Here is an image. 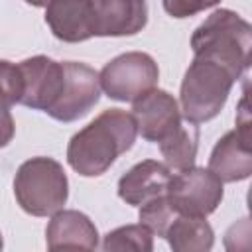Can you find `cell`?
<instances>
[{"instance_id": "13", "label": "cell", "mask_w": 252, "mask_h": 252, "mask_svg": "<svg viewBox=\"0 0 252 252\" xmlns=\"http://www.w3.org/2000/svg\"><path fill=\"white\" fill-rule=\"evenodd\" d=\"M171 173L169 167L154 161V159H144L130 167L118 181V197L134 207H140L142 203L167 193Z\"/></svg>"}, {"instance_id": "18", "label": "cell", "mask_w": 252, "mask_h": 252, "mask_svg": "<svg viewBox=\"0 0 252 252\" xmlns=\"http://www.w3.org/2000/svg\"><path fill=\"white\" fill-rule=\"evenodd\" d=\"M138 217H140V222L152 230V234L163 238L167 226L171 224V220L177 215H175V211L167 199V193H163V195H158V197L142 203Z\"/></svg>"}, {"instance_id": "20", "label": "cell", "mask_w": 252, "mask_h": 252, "mask_svg": "<svg viewBox=\"0 0 252 252\" xmlns=\"http://www.w3.org/2000/svg\"><path fill=\"white\" fill-rule=\"evenodd\" d=\"M220 0H161L163 10L171 18H189L207 8H213Z\"/></svg>"}, {"instance_id": "15", "label": "cell", "mask_w": 252, "mask_h": 252, "mask_svg": "<svg viewBox=\"0 0 252 252\" xmlns=\"http://www.w3.org/2000/svg\"><path fill=\"white\" fill-rule=\"evenodd\" d=\"M175 252H207L213 248L215 234L205 217L179 215L171 220L163 236Z\"/></svg>"}, {"instance_id": "4", "label": "cell", "mask_w": 252, "mask_h": 252, "mask_svg": "<svg viewBox=\"0 0 252 252\" xmlns=\"http://www.w3.org/2000/svg\"><path fill=\"white\" fill-rule=\"evenodd\" d=\"M14 195L22 211L33 217L55 215L69 195V181L59 161L51 158H32L24 161L14 177Z\"/></svg>"}, {"instance_id": "14", "label": "cell", "mask_w": 252, "mask_h": 252, "mask_svg": "<svg viewBox=\"0 0 252 252\" xmlns=\"http://www.w3.org/2000/svg\"><path fill=\"white\" fill-rule=\"evenodd\" d=\"M45 242L49 250L61 248H85L94 250L98 246V232L93 220L79 211H57L45 230Z\"/></svg>"}, {"instance_id": "21", "label": "cell", "mask_w": 252, "mask_h": 252, "mask_svg": "<svg viewBox=\"0 0 252 252\" xmlns=\"http://www.w3.org/2000/svg\"><path fill=\"white\" fill-rule=\"evenodd\" d=\"M14 118L12 114L8 112V108H0V148L8 146L14 138Z\"/></svg>"}, {"instance_id": "1", "label": "cell", "mask_w": 252, "mask_h": 252, "mask_svg": "<svg viewBox=\"0 0 252 252\" xmlns=\"http://www.w3.org/2000/svg\"><path fill=\"white\" fill-rule=\"evenodd\" d=\"M136 136L134 116L120 108H108L69 140L67 161L83 177L102 175L120 154L134 146Z\"/></svg>"}, {"instance_id": "8", "label": "cell", "mask_w": 252, "mask_h": 252, "mask_svg": "<svg viewBox=\"0 0 252 252\" xmlns=\"http://www.w3.org/2000/svg\"><path fill=\"white\" fill-rule=\"evenodd\" d=\"M18 67L24 79V93L20 102L28 108L45 112L61 94L65 81L63 63H57L45 55H35L24 59Z\"/></svg>"}, {"instance_id": "2", "label": "cell", "mask_w": 252, "mask_h": 252, "mask_svg": "<svg viewBox=\"0 0 252 252\" xmlns=\"http://www.w3.org/2000/svg\"><path fill=\"white\" fill-rule=\"evenodd\" d=\"M252 28L232 10H215L191 35L193 55L222 63L236 79L250 67Z\"/></svg>"}, {"instance_id": "6", "label": "cell", "mask_w": 252, "mask_h": 252, "mask_svg": "<svg viewBox=\"0 0 252 252\" xmlns=\"http://www.w3.org/2000/svg\"><path fill=\"white\" fill-rule=\"evenodd\" d=\"M222 195V181L213 171L193 165L171 175L167 185V199L175 215L207 219V215L217 211Z\"/></svg>"}, {"instance_id": "12", "label": "cell", "mask_w": 252, "mask_h": 252, "mask_svg": "<svg viewBox=\"0 0 252 252\" xmlns=\"http://www.w3.org/2000/svg\"><path fill=\"white\" fill-rule=\"evenodd\" d=\"M45 22L57 39L85 41L94 35L93 0H51L45 6Z\"/></svg>"}, {"instance_id": "17", "label": "cell", "mask_w": 252, "mask_h": 252, "mask_svg": "<svg viewBox=\"0 0 252 252\" xmlns=\"http://www.w3.org/2000/svg\"><path fill=\"white\" fill-rule=\"evenodd\" d=\"M152 230L148 226L140 224H126L120 228L110 230L104 236L102 250L106 252H118V250H136V252H152L154 250V238Z\"/></svg>"}, {"instance_id": "5", "label": "cell", "mask_w": 252, "mask_h": 252, "mask_svg": "<svg viewBox=\"0 0 252 252\" xmlns=\"http://www.w3.org/2000/svg\"><path fill=\"white\" fill-rule=\"evenodd\" d=\"M159 71L152 55L142 51H128L108 61L98 73L100 91L108 98L120 102H134L158 83Z\"/></svg>"}, {"instance_id": "16", "label": "cell", "mask_w": 252, "mask_h": 252, "mask_svg": "<svg viewBox=\"0 0 252 252\" xmlns=\"http://www.w3.org/2000/svg\"><path fill=\"white\" fill-rule=\"evenodd\" d=\"M159 144V152L165 158V163L169 169L183 171L195 163L197 146H199V130L195 124H179L167 138H163Z\"/></svg>"}, {"instance_id": "22", "label": "cell", "mask_w": 252, "mask_h": 252, "mask_svg": "<svg viewBox=\"0 0 252 252\" xmlns=\"http://www.w3.org/2000/svg\"><path fill=\"white\" fill-rule=\"evenodd\" d=\"M24 2H28L30 6H47L51 0H24Z\"/></svg>"}, {"instance_id": "19", "label": "cell", "mask_w": 252, "mask_h": 252, "mask_svg": "<svg viewBox=\"0 0 252 252\" xmlns=\"http://www.w3.org/2000/svg\"><path fill=\"white\" fill-rule=\"evenodd\" d=\"M24 93V79L18 65L0 59V108H10L20 102Z\"/></svg>"}, {"instance_id": "9", "label": "cell", "mask_w": 252, "mask_h": 252, "mask_svg": "<svg viewBox=\"0 0 252 252\" xmlns=\"http://www.w3.org/2000/svg\"><path fill=\"white\" fill-rule=\"evenodd\" d=\"M136 128L148 142H161L181 124L177 100L161 89H152L132 102Z\"/></svg>"}, {"instance_id": "3", "label": "cell", "mask_w": 252, "mask_h": 252, "mask_svg": "<svg viewBox=\"0 0 252 252\" xmlns=\"http://www.w3.org/2000/svg\"><path fill=\"white\" fill-rule=\"evenodd\" d=\"M238 79L217 59L195 55L181 83V116L191 124L213 120Z\"/></svg>"}, {"instance_id": "10", "label": "cell", "mask_w": 252, "mask_h": 252, "mask_svg": "<svg viewBox=\"0 0 252 252\" xmlns=\"http://www.w3.org/2000/svg\"><path fill=\"white\" fill-rule=\"evenodd\" d=\"M94 35L122 37L144 30L148 22L146 0H93Z\"/></svg>"}, {"instance_id": "7", "label": "cell", "mask_w": 252, "mask_h": 252, "mask_svg": "<svg viewBox=\"0 0 252 252\" xmlns=\"http://www.w3.org/2000/svg\"><path fill=\"white\" fill-rule=\"evenodd\" d=\"M65 81L57 100L45 110L51 118L59 122H73L89 114V110L100 98L98 73L77 61H63Z\"/></svg>"}, {"instance_id": "11", "label": "cell", "mask_w": 252, "mask_h": 252, "mask_svg": "<svg viewBox=\"0 0 252 252\" xmlns=\"http://www.w3.org/2000/svg\"><path fill=\"white\" fill-rule=\"evenodd\" d=\"M209 171H213L222 183L248 179L252 173L250 130L236 126L234 130L226 132L211 152Z\"/></svg>"}, {"instance_id": "23", "label": "cell", "mask_w": 252, "mask_h": 252, "mask_svg": "<svg viewBox=\"0 0 252 252\" xmlns=\"http://www.w3.org/2000/svg\"><path fill=\"white\" fill-rule=\"evenodd\" d=\"M0 250H2V234H0Z\"/></svg>"}]
</instances>
